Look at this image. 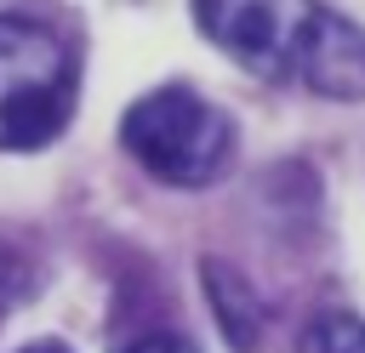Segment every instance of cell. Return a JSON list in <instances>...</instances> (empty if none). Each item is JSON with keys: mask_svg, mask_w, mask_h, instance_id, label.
<instances>
[{"mask_svg": "<svg viewBox=\"0 0 365 353\" xmlns=\"http://www.w3.org/2000/svg\"><path fill=\"white\" fill-rule=\"evenodd\" d=\"M297 353H365V319L331 307V313H314L297 336Z\"/></svg>", "mask_w": 365, "mask_h": 353, "instance_id": "obj_4", "label": "cell"}, {"mask_svg": "<svg viewBox=\"0 0 365 353\" xmlns=\"http://www.w3.org/2000/svg\"><path fill=\"white\" fill-rule=\"evenodd\" d=\"M80 97V46L29 11H0V154L63 137Z\"/></svg>", "mask_w": 365, "mask_h": 353, "instance_id": "obj_2", "label": "cell"}, {"mask_svg": "<svg viewBox=\"0 0 365 353\" xmlns=\"http://www.w3.org/2000/svg\"><path fill=\"white\" fill-rule=\"evenodd\" d=\"M200 34L268 85L365 97V28L325 0H188Z\"/></svg>", "mask_w": 365, "mask_h": 353, "instance_id": "obj_1", "label": "cell"}, {"mask_svg": "<svg viewBox=\"0 0 365 353\" xmlns=\"http://www.w3.org/2000/svg\"><path fill=\"white\" fill-rule=\"evenodd\" d=\"M125 353H194L182 336H143V342H131Z\"/></svg>", "mask_w": 365, "mask_h": 353, "instance_id": "obj_5", "label": "cell"}, {"mask_svg": "<svg viewBox=\"0 0 365 353\" xmlns=\"http://www.w3.org/2000/svg\"><path fill=\"white\" fill-rule=\"evenodd\" d=\"M120 148L165 188H211L234 165L240 125L194 85H154L120 114Z\"/></svg>", "mask_w": 365, "mask_h": 353, "instance_id": "obj_3", "label": "cell"}, {"mask_svg": "<svg viewBox=\"0 0 365 353\" xmlns=\"http://www.w3.org/2000/svg\"><path fill=\"white\" fill-rule=\"evenodd\" d=\"M17 353H68L63 342H29V347H17Z\"/></svg>", "mask_w": 365, "mask_h": 353, "instance_id": "obj_6", "label": "cell"}]
</instances>
